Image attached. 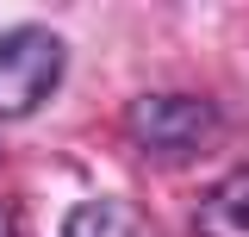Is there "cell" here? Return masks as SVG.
<instances>
[{
    "instance_id": "obj_1",
    "label": "cell",
    "mask_w": 249,
    "mask_h": 237,
    "mask_svg": "<svg viewBox=\"0 0 249 237\" xmlns=\"http://www.w3.org/2000/svg\"><path fill=\"white\" fill-rule=\"evenodd\" d=\"M124 131L143 156L162 162H193L224 138V113L199 94H137L124 106Z\"/></svg>"
},
{
    "instance_id": "obj_2",
    "label": "cell",
    "mask_w": 249,
    "mask_h": 237,
    "mask_svg": "<svg viewBox=\"0 0 249 237\" xmlns=\"http://www.w3.org/2000/svg\"><path fill=\"white\" fill-rule=\"evenodd\" d=\"M62 38L50 25H19L0 38V118H25L37 113L62 81Z\"/></svg>"
},
{
    "instance_id": "obj_3",
    "label": "cell",
    "mask_w": 249,
    "mask_h": 237,
    "mask_svg": "<svg viewBox=\"0 0 249 237\" xmlns=\"http://www.w3.org/2000/svg\"><path fill=\"white\" fill-rule=\"evenodd\" d=\"M193 231H199V237H249V169L224 175L212 194L199 200Z\"/></svg>"
},
{
    "instance_id": "obj_4",
    "label": "cell",
    "mask_w": 249,
    "mask_h": 237,
    "mask_svg": "<svg viewBox=\"0 0 249 237\" xmlns=\"http://www.w3.org/2000/svg\"><path fill=\"white\" fill-rule=\"evenodd\" d=\"M62 237H137V212L124 200H81L62 218Z\"/></svg>"
},
{
    "instance_id": "obj_5",
    "label": "cell",
    "mask_w": 249,
    "mask_h": 237,
    "mask_svg": "<svg viewBox=\"0 0 249 237\" xmlns=\"http://www.w3.org/2000/svg\"><path fill=\"white\" fill-rule=\"evenodd\" d=\"M0 237H13V212L6 206H0Z\"/></svg>"
}]
</instances>
